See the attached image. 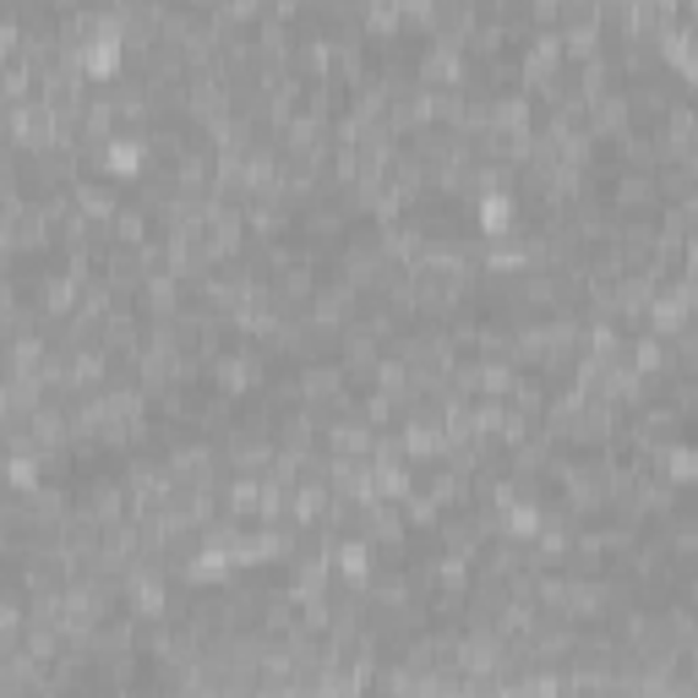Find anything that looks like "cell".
<instances>
[{
    "instance_id": "obj_1",
    "label": "cell",
    "mask_w": 698,
    "mask_h": 698,
    "mask_svg": "<svg viewBox=\"0 0 698 698\" xmlns=\"http://www.w3.org/2000/svg\"><path fill=\"white\" fill-rule=\"evenodd\" d=\"M99 169L110 175V180H142L147 175V142L142 137H110L104 142V153H99Z\"/></svg>"
},
{
    "instance_id": "obj_2",
    "label": "cell",
    "mask_w": 698,
    "mask_h": 698,
    "mask_svg": "<svg viewBox=\"0 0 698 698\" xmlns=\"http://www.w3.org/2000/svg\"><path fill=\"white\" fill-rule=\"evenodd\" d=\"M513 219H519V202H513L508 191H486V197H480V230H486L491 241L513 235V230H519Z\"/></svg>"
}]
</instances>
